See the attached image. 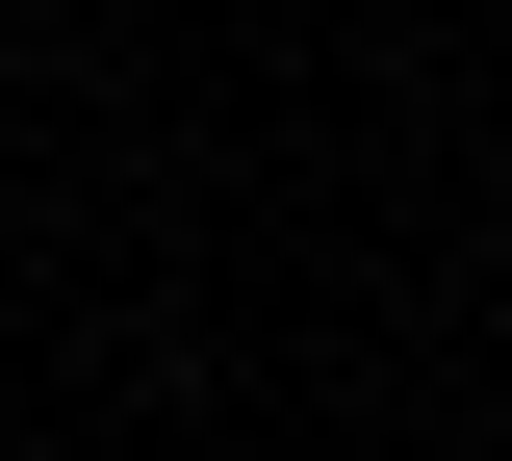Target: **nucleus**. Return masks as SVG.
Returning <instances> with one entry per match:
<instances>
[]
</instances>
